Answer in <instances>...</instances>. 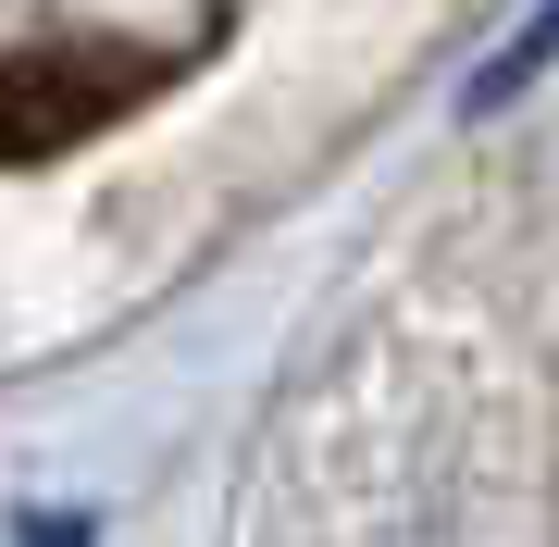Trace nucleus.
Instances as JSON below:
<instances>
[{
    "label": "nucleus",
    "instance_id": "nucleus-1",
    "mask_svg": "<svg viewBox=\"0 0 559 547\" xmlns=\"http://www.w3.org/2000/svg\"><path fill=\"white\" fill-rule=\"evenodd\" d=\"M124 62L112 50H50V62H13L0 75V150H50V138H75V124H100L124 100Z\"/></svg>",
    "mask_w": 559,
    "mask_h": 547
},
{
    "label": "nucleus",
    "instance_id": "nucleus-2",
    "mask_svg": "<svg viewBox=\"0 0 559 547\" xmlns=\"http://www.w3.org/2000/svg\"><path fill=\"white\" fill-rule=\"evenodd\" d=\"M547 62H559V0H547V13H535V25H522V38H510V50L473 75V112H498L510 87H535V75H547Z\"/></svg>",
    "mask_w": 559,
    "mask_h": 547
}]
</instances>
